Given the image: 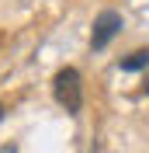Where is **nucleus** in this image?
Masks as SVG:
<instances>
[{
    "label": "nucleus",
    "instance_id": "obj_5",
    "mask_svg": "<svg viewBox=\"0 0 149 153\" xmlns=\"http://www.w3.org/2000/svg\"><path fill=\"white\" fill-rule=\"evenodd\" d=\"M142 91H146V94H149V80H146V87H142Z\"/></svg>",
    "mask_w": 149,
    "mask_h": 153
},
{
    "label": "nucleus",
    "instance_id": "obj_1",
    "mask_svg": "<svg viewBox=\"0 0 149 153\" xmlns=\"http://www.w3.org/2000/svg\"><path fill=\"white\" fill-rule=\"evenodd\" d=\"M52 97L69 115H80V108H83V80H80V70H73V66L59 70L52 76Z\"/></svg>",
    "mask_w": 149,
    "mask_h": 153
},
{
    "label": "nucleus",
    "instance_id": "obj_6",
    "mask_svg": "<svg viewBox=\"0 0 149 153\" xmlns=\"http://www.w3.org/2000/svg\"><path fill=\"white\" fill-rule=\"evenodd\" d=\"M0 118H4V105H0Z\"/></svg>",
    "mask_w": 149,
    "mask_h": 153
},
{
    "label": "nucleus",
    "instance_id": "obj_3",
    "mask_svg": "<svg viewBox=\"0 0 149 153\" xmlns=\"http://www.w3.org/2000/svg\"><path fill=\"white\" fill-rule=\"evenodd\" d=\"M118 66H121V73H139V70H149V49H135L132 56L118 59Z\"/></svg>",
    "mask_w": 149,
    "mask_h": 153
},
{
    "label": "nucleus",
    "instance_id": "obj_2",
    "mask_svg": "<svg viewBox=\"0 0 149 153\" xmlns=\"http://www.w3.org/2000/svg\"><path fill=\"white\" fill-rule=\"evenodd\" d=\"M121 14L118 10H101L97 18H94V31H90V49L94 52H101V49H108V42H111L114 35L121 31Z\"/></svg>",
    "mask_w": 149,
    "mask_h": 153
},
{
    "label": "nucleus",
    "instance_id": "obj_4",
    "mask_svg": "<svg viewBox=\"0 0 149 153\" xmlns=\"http://www.w3.org/2000/svg\"><path fill=\"white\" fill-rule=\"evenodd\" d=\"M0 153H18V146H14V143H4V146H0Z\"/></svg>",
    "mask_w": 149,
    "mask_h": 153
}]
</instances>
